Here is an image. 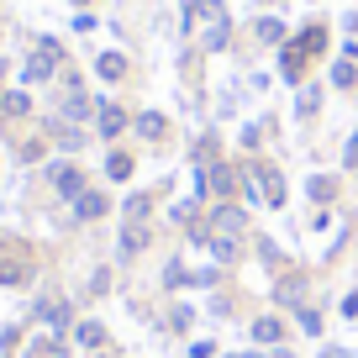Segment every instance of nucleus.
<instances>
[{
  "label": "nucleus",
  "mask_w": 358,
  "mask_h": 358,
  "mask_svg": "<svg viewBox=\"0 0 358 358\" xmlns=\"http://www.w3.org/2000/svg\"><path fill=\"white\" fill-rule=\"evenodd\" d=\"M74 6H85V0H74Z\"/></svg>",
  "instance_id": "nucleus-21"
},
{
  "label": "nucleus",
  "mask_w": 358,
  "mask_h": 358,
  "mask_svg": "<svg viewBox=\"0 0 358 358\" xmlns=\"http://www.w3.org/2000/svg\"><path fill=\"white\" fill-rule=\"evenodd\" d=\"M211 190H222V195L232 190V169H211Z\"/></svg>",
  "instance_id": "nucleus-16"
},
{
  "label": "nucleus",
  "mask_w": 358,
  "mask_h": 358,
  "mask_svg": "<svg viewBox=\"0 0 358 358\" xmlns=\"http://www.w3.org/2000/svg\"><path fill=\"white\" fill-rule=\"evenodd\" d=\"M348 169H358V132L348 137Z\"/></svg>",
  "instance_id": "nucleus-19"
},
{
  "label": "nucleus",
  "mask_w": 358,
  "mask_h": 358,
  "mask_svg": "<svg viewBox=\"0 0 358 358\" xmlns=\"http://www.w3.org/2000/svg\"><path fill=\"white\" fill-rule=\"evenodd\" d=\"M0 106H6V111H11V116H22V111H27V106H32V101H27L22 90H11V95H6V101H0Z\"/></svg>",
  "instance_id": "nucleus-14"
},
{
  "label": "nucleus",
  "mask_w": 358,
  "mask_h": 358,
  "mask_svg": "<svg viewBox=\"0 0 358 358\" xmlns=\"http://www.w3.org/2000/svg\"><path fill=\"white\" fill-rule=\"evenodd\" d=\"M127 127V116H122V106H101V137H116Z\"/></svg>",
  "instance_id": "nucleus-4"
},
{
  "label": "nucleus",
  "mask_w": 358,
  "mask_h": 358,
  "mask_svg": "<svg viewBox=\"0 0 358 358\" xmlns=\"http://www.w3.org/2000/svg\"><path fill=\"white\" fill-rule=\"evenodd\" d=\"M53 185H58V195H69V201H79V195H85V179H79L74 164H58V169H53Z\"/></svg>",
  "instance_id": "nucleus-2"
},
{
  "label": "nucleus",
  "mask_w": 358,
  "mask_h": 358,
  "mask_svg": "<svg viewBox=\"0 0 358 358\" xmlns=\"http://www.w3.org/2000/svg\"><path fill=\"white\" fill-rule=\"evenodd\" d=\"M143 243H148V232H143V227H127V232H122V253H137Z\"/></svg>",
  "instance_id": "nucleus-11"
},
{
  "label": "nucleus",
  "mask_w": 358,
  "mask_h": 358,
  "mask_svg": "<svg viewBox=\"0 0 358 358\" xmlns=\"http://www.w3.org/2000/svg\"><path fill=\"white\" fill-rule=\"evenodd\" d=\"M95 69H101V79H122L127 74V58L122 53H101V58H95Z\"/></svg>",
  "instance_id": "nucleus-5"
},
{
  "label": "nucleus",
  "mask_w": 358,
  "mask_h": 358,
  "mask_svg": "<svg viewBox=\"0 0 358 358\" xmlns=\"http://www.w3.org/2000/svg\"><path fill=\"white\" fill-rule=\"evenodd\" d=\"M316 106H322V90H316V85H311V90H301V101H295V111H301V116H311Z\"/></svg>",
  "instance_id": "nucleus-9"
},
{
  "label": "nucleus",
  "mask_w": 358,
  "mask_h": 358,
  "mask_svg": "<svg viewBox=\"0 0 358 358\" xmlns=\"http://www.w3.org/2000/svg\"><path fill=\"white\" fill-rule=\"evenodd\" d=\"M53 58H58V43L48 37V43H43V53H32V58H27V79H32V85H37V79H48V74H53Z\"/></svg>",
  "instance_id": "nucleus-1"
},
{
  "label": "nucleus",
  "mask_w": 358,
  "mask_h": 358,
  "mask_svg": "<svg viewBox=\"0 0 358 358\" xmlns=\"http://www.w3.org/2000/svg\"><path fill=\"white\" fill-rule=\"evenodd\" d=\"M253 337H258V343H274V337H280V322H274V316H264V322H253Z\"/></svg>",
  "instance_id": "nucleus-10"
},
{
  "label": "nucleus",
  "mask_w": 358,
  "mask_h": 358,
  "mask_svg": "<svg viewBox=\"0 0 358 358\" xmlns=\"http://www.w3.org/2000/svg\"><path fill=\"white\" fill-rule=\"evenodd\" d=\"M137 132H143V137H164V116H158V111H143V116H137Z\"/></svg>",
  "instance_id": "nucleus-7"
},
{
  "label": "nucleus",
  "mask_w": 358,
  "mask_h": 358,
  "mask_svg": "<svg viewBox=\"0 0 358 358\" xmlns=\"http://www.w3.org/2000/svg\"><path fill=\"white\" fill-rule=\"evenodd\" d=\"M332 85H353V58H343V64H332Z\"/></svg>",
  "instance_id": "nucleus-15"
},
{
  "label": "nucleus",
  "mask_w": 358,
  "mask_h": 358,
  "mask_svg": "<svg viewBox=\"0 0 358 358\" xmlns=\"http://www.w3.org/2000/svg\"><path fill=\"white\" fill-rule=\"evenodd\" d=\"M74 211H79V216H85V222H90V216H101V211H106V195H95V190H85V195H79V201H74Z\"/></svg>",
  "instance_id": "nucleus-6"
},
{
  "label": "nucleus",
  "mask_w": 358,
  "mask_h": 358,
  "mask_svg": "<svg viewBox=\"0 0 358 358\" xmlns=\"http://www.w3.org/2000/svg\"><path fill=\"white\" fill-rule=\"evenodd\" d=\"M343 311H348V316H358V295H348V306H343Z\"/></svg>",
  "instance_id": "nucleus-20"
},
{
  "label": "nucleus",
  "mask_w": 358,
  "mask_h": 358,
  "mask_svg": "<svg viewBox=\"0 0 358 358\" xmlns=\"http://www.w3.org/2000/svg\"><path fill=\"white\" fill-rule=\"evenodd\" d=\"M258 37H264V43H285V22H274V16L258 22Z\"/></svg>",
  "instance_id": "nucleus-8"
},
{
  "label": "nucleus",
  "mask_w": 358,
  "mask_h": 358,
  "mask_svg": "<svg viewBox=\"0 0 358 358\" xmlns=\"http://www.w3.org/2000/svg\"><path fill=\"white\" fill-rule=\"evenodd\" d=\"M58 143H64V148H85V132H74V127H64V132H58Z\"/></svg>",
  "instance_id": "nucleus-17"
},
{
  "label": "nucleus",
  "mask_w": 358,
  "mask_h": 358,
  "mask_svg": "<svg viewBox=\"0 0 358 358\" xmlns=\"http://www.w3.org/2000/svg\"><path fill=\"white\" fill-rule=\"evenodd\" d=\"M106 174H111V179H127V174H132V158H127V153H111V164H106Z\"/></svg>",
  "instance_id": "nucleus-12"
},
{
  "label": "nucleus",
  "mask_w": 358,
  "mask_h": 358,
  "mask_svg": "<svg viewBox=\"0 0 358 358\" xmlns=\"http://www.w3.org/2000/svg\"><path fill=\"white\" fill-rule=\"evenodd\" d=\"M311 195H316V201H327V195H332V179L316 174V179H311Z\"/></svg>",
  "instance_id": "nucleus-18"
},
{
  "label": "nucleus",
  "mask_w": 358,
  "mask_h": 358,
  "mask_svg": "<svg viewBox=\"0 0 358 358\" xmlns=\"http://www.w3.org/2000/svg\"><path fill=\"white\" fill-rule=\"evenodd\" d=\"M79 343H85V348H101V343H106V332H101L95 322H85V327H79Z\"/></svg>",
  "instance_id": "nucleus-13"
},
{
  "label": "nucleus",
  "mask_w": 358,
  "mask_h": 358,
  "mask_svg": "<svg viewBox=\"0 0 358 358\" xmlns=\"http://www.w3.org/2000/svg\"><path fill=\"white\" fill-rule=\"evenodd\" d=\"M258 179H264V201H268V206H285V179H280V169H258Z\"/></svg>",
  "instance_id": "nucleus-3"
}]
</instances>
